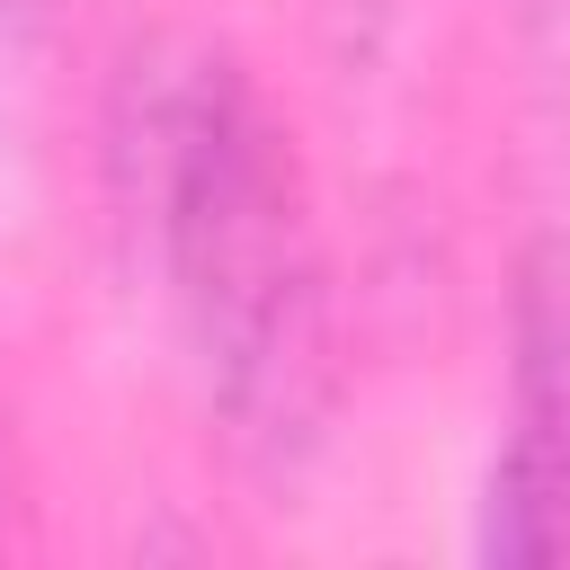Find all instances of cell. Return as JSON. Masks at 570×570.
Masks as SVG:
<instances>
[{
    "mask_svg": "<svg viewBox=\"0 0 570 570\" xmlns=\"http://www.w3.org/2000/svg\"><path fill=\"white\" fill-rule=\"evenodd\" d=\"M116 160L178 338L232 445L258 463H303L321 445L338 365L330 267L294 134L232 53L187 45L134 71Z\"/></svg>",
    "mask_w": 570,
    "mask_h": 570,
    "instance_id": "cell-1",
    "label": "cell"
},
{
    "mask_svg": "<svg viewBox=\"0 0 570 570\" xmlns=\"http://www.w3.org/2000/svg\"><path fill=\"white\" fill-rule=\"evenodd\" d=\"M490 561H570V258H534L517 321V410L481 499Z\"/></svg>",
    "mask_w": 570,
    "mask_h": 570,
    "instance_id": "cell-2",
    "label": "cell"
},
{
    "mask_svg": "<svg viewBox=\"0 0 570 570\" xmlns=\"http://www.w3.org/2000/svg\"><path fill=\"white\" fill-rule=\"evenodd\" d=\"M534 9V36H543V71L570 89V0H525Z\"/></svg>",
    "mask_w": 570,
    "mask_h": 570,
    "instance_id": "cell-3",
    "label": "cell"
},
{
    "mask_svg": "<svg viewBox=\"0 0 570 570\" xmlns=\"http://www.w3.org/2000/svg\"><path fill=\"white\" fill-rule=\"evenodd\" d=\"M45 9H53V0H0V27H36Z\"/></svg>",
    "mask_w": 570,
    "mask_h": 570,
    "instance_id": "cell-4",
    "label": "cell"
}]
</instances>
